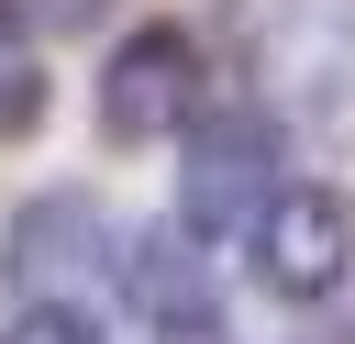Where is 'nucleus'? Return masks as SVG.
<instances>
[{
	"mask_svg": "<svg viewBox=\"0 0 355 344\" xmlns=\"http://www.w3.org/2000/svg\"><path fill=\"white\" fill-rule=\"evenodd\" d=\"M33 122H44V67H33V33L0 22V144L33 133Z\"/></svg>",
	"mask_w": 355,
	"mask_h": 344,
	"instance_id": "nucleus-6",
	"label": "nucleus"
},
{
	"mask_svg": "<svg viewBox=\"0 0 355 344\" xmlns=\"http://www.w3.org/2000/svg\"><path fill=\"white\" fill-rule=\"evenodd\" d=\"M166 344H222V333H166Z\"/></svg>",
	"mask_w": 355,
	"mask_h": 344,
	"instance_id": "nucleus-9",
	"label": "nucleus"
},
{
	"mask_svg": "<svg viewBox=\"0 0 355 344\" xmlns=\"http://www.w3.org/2000/svg\"><path fill=\"white\" fill-rule=\"evenodd\" d=\"M0 344H100L78 311H22V322H0Z\"/></svg>",
	"mask_w": 355,
	"mask_h": 344,
	"instance_id": "nucleus-8",
	"label": "nucleus"
},
{
	"mask_svg": "<svg viewBox=\"0 0 355 344\" xmlns=\"http://www.w3.org/2000/svg\"><path fill=\"white\" fill-rule=\"evenodd\" d=\"M0 22H22V33L44 44V33H89V22H111V0H0Z\"/></svg>",
	"mask_w": 355,
	"mask_h": 344,
	"instance_id": "nucleus-7",
	"label": "nucleus"
},
{
	"mask_svg": "<svg viewBox=\"0 0 355 344\" xmlns=\"http://www.w3.org/2000/svg\"><path fill=\"white\" fill-rule=\"evenodd\" d=\"M122 244H133V233H122L89 189H44V200L11 211L0 266H11V289H22L33 311H67V300H89V289L122 277Z\"/></svg>",
	"mask_w": 355,
	"mask_h": 344,
	"instance_id": "nucleus-1",
	"label": "nucleus"
},
{
	"mask_svg": "<svg viewBox=\"0 0 355 344\" xmlns=\"http://www.w3.org/2000/svg\"><path fill=\"white\" fill-rule=\"evenodd\" d=\"M200 122V44L178 22H133L100 67V133L111 144H166Z\"/></svg>",
	"mask_w": 355,
	"mask_h": 344,
	"instance_id": "nucleus-3",
	"label": "nucleus"
},
{
	"mask_svg": "<svg viewBox=\"0 0 355 344\" xmlns=\"http://www.w3.org/2000/svg\"><path fill=\"white\" fill-rule=\"evenodd\" d=\"M122 300L155 322V333H211V255L189 222H155L122 244Z\"/></svg>",
	"mask_w": 355,
	"mask_h": 344,
	"instance_id": "nucleus-5",
	"label": "nucleus"
},
{
	"mask_svg": "<svg viewBox=\"0 0 355 344\" xmlns=\"http://www.w3.org/2000/svg\"><path fill=\"white\" fill-rule=\"evenodd\" d=\"M344 266H355V211L333 189H277L266 222H255V277L277 300H333Z\"/></svg>",
	"mask_w": 355,
	"mask_h": 344,
	"instance_id": "nucleus-4",
	"label": "nucleus"
},
{
	"mask_svg": "<svg viewBox=\"0 0 355 344\" xmlns=\"http://www.w3.org/2000/svg\"><path fill=\"white\" fill-rule=\"evenodd\" d=\"M266 200H277V133H266V111H211V122H189L178 222H189V233H233V222L255 233Z\"/></svg>",
	"mask_w": 355,
	"mask_h": 344,
	"instance_id": "nucleus-2",
	"label": "nucleus"
}]
</instances>
